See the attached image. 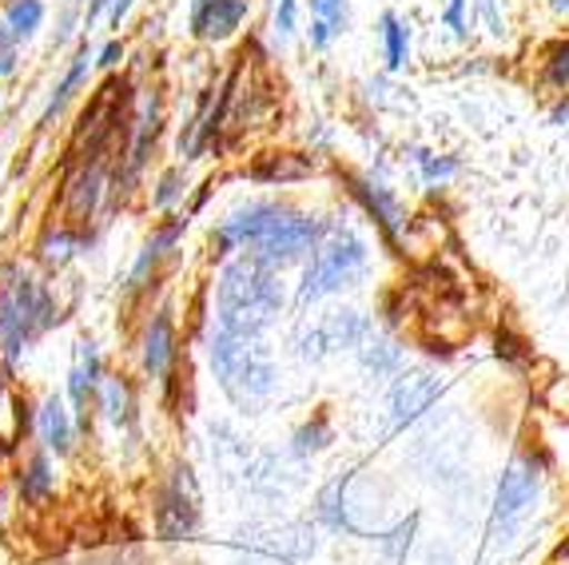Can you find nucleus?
I'll use <instances>...</instances> for the list:
<instances>
[{
    "mask_svg": "<svg viewBox=\"0 0 569 565\" xmlns=\"http://www.w3.org/2000/svg\"><path fill=\"white\" fill-rule=\"evenodd\" d=\"M319 236H323V224L307 211L279 199H251L216 227V255L247 251L283 271L287 264H299L303 255H311Z\"/></svg>",
    "mask_w": 569,
    "mask_h": 565,
    "instance_id": "obj_1",
    "label": "nucleus"
},
{
    "mask_svg": "<svg viewBox=\"0 0 569 565\" xmlns=\"http://www.w3.org/2000/svg\"><path fill=\"white\" fill-rule=\"evenodd\" d=\"M287 303L279 267L263 264L256 255H236L231 264H223L216 279V315L219 327L247 330V335H263L271 323L279 319Z\"/></svg>",
    "mask_w": 569,
    "mask_h": 565,
    "instance_id": "obj_2",
    "label": "nucleus"
},
{
    "mask_svg": "<svg viewBox=\"0 0 569 565\" xmlns=\"http://www.w3.org/2000/svg\"><path fill=\"white\" fill-rule=\"evenodd\" d=\"M57 323L60 307L52 287L24 264L4 267V275H0V358L9 367L20 363L32 350V343L48 335Z\"/></svg>",
    "mask_w": 569,
    "mask_h": 565,
    "instance_id": "obj_3",
    "label": "nucleus"
},
{
    "mask_svg": "<svg viewBox=\"0 0 569 565\" xmlns=\"http://www.w3.org/2000/svg\"><path fill=\"white\" fill-rule=\"evenodd\" d=\"M211 367H216L219 387L228 390L239 406H259L276 390V363L263 347V335L228 330L216 323L211 335Z\"/></svg>",
    "mask_w": 569,
    "mask_h": 565,
    "instance_id": "obj_4",
    "label": "nucleus"
},
{
    "mask_svg": "<svg viewBox=\"0 0 569 565\" xmlns=\"http://www.w3.org/2000/svg\"><path fill=\"white\" fill-rule=\"evenodd\" d=\"M367 264H370L367 239L355 227L347 224L323 227V236H319V244L311 251V264L303 271V282H299V303L327 299V295L355 287L367 275Z\"/></svg>",
    "mask_w": 569,
    "mask_h": 565,
    "instance_id": "obj_5",
    "label": "nucleus"
},
{
    "mask_svg": "<svg viewBox=\"0 0 569 565\" xmlns=\"http://www.w3.org/2000/svg\"><path fill=\"white\" fill-rule=\"evenodd\" d=\"M550 474V454L538 446H526L522 454H513V462L506 466L498 494H493V537H506L522 526V518L533 509V502L541 498Z\"/></svg>",
    "mask_w": 569,
    "mask_h": 565,
    "instance_id": "obj_6",
    "label": "nucleus"
},
{
    "mask_svg": "<svg viewBox=\"0 0 569 565\" xmlns=\"http://www.w3.org/2000/svg\"><path fill=\"white\" fill-rule=\"evenodd\" d=\"M200 529V494H196V478L188 466H176L168 486L160 490V506H156V534L163 542H180Z\"/></svg>",
    "mask_w": 569,
    "mask_h": 565,
    "instance_id": "obj_7",
    "label": "nucleus"
},
{
    "mask_svg": "<svg viewBox=\"0 0 569 565\" xmlns=\"http://www.w3.org/2000/svg\"><path fill=\"white\" fill-rule=\"evenodd\" d=\"M347 188H351V196L362 204V211H367L375 224H379V231L387 236V244H399L402 231H407V208L399 204V196H395V188H387L382 179H370V176H351L347 171Z\"/></svg>",
    "mask_w": 569,
    "mask_h": 565,
    "instance_id": "obj_8",
    "label": "nucleus"
},
{
    "mask_svg": "<svg viewBox=\"0 0 569 565\" xmlns=\"http://www.w3.org/2000/svg\"><path fill=\"white\" fill-rule=\"evenodd\" d=\"M104 358L96 350V343H77V355H72V370H68V395H72V415H77V426L88 430V406L100 398V387H104Z\"/></svg>",
    "mask_w": 569,
    "mask_h": 565,
    "instance_id": "obj_9",
    "label": "nucleus"
},
{
    "mask_svg": "<svg viewBox=\"0 0 569 565\" xmlns=\"http://www.w3.org/2000/svg\"><path fill=\"white\" fill-rule=\"evenodd\" d=\"M140 358H143V375L156 378V383H160L171 363H176V315H171V307H160V311L148 319Z\"/></svg>",
    "mask_w": 569,
    "mask_h": 565,
    "instance_id": "obj_10",
    "label": "nucleus"
},
{
    "mask_svg": "<svg viewBox=\"0 0 569 565\" xmlns=\"http://www.w3.org/2000/svg\"><path fill=\"white\" fill-rule=\"evenodd\" d=\"M243 17L247 0H191V32L200 40H228Z\"/></svg>",
    "mask_w": 569,
    "mask_h": 565,
    "instance_id": "obj_11",
    "label": "nucleus"
},
{
    "mask_svg": "<svg viewBox=\"0 0 569 565\" xmlns=\"http://www.w3.org/2000/svg\"><path fill=\"white\" fill-rule=\"evenodd\" d=\"M188 224H191V216H171L168 224H160L152 231V239L143 244V251L136 255V264H132V271H128V291H140L143 282L152 279V271H156V264H160L163 255L171 251V247L180 244L183 239V231H188Z\"/></svg>",
    "mask_w": 569,
    "mask_h": 565,
    "instance_id": "obj_12",
    "label": "nucleus"
},
{
    "mask_svg": "<svg viewBox=\"0 0 569 565\" xmlns=\"http://www.w3.org/2000/svg\"><path fill=\"white\" fill-rule=\"evenodd\" d=\"M37 434L44 450H52L57 458L72 454V443H77V415L68 410V403L60 395H48L37 410Z\"/></svg>",
    "mask_w": 569,
    "mask_h": 565,
    "instance_id": "obj_13",
    "label": "nucleus"
},
{
    "mask_svg": "<svg viewBox=\"0 0 569 565\" xmlns=\"http://www.w3.org/2000/svg\"><path fill=\"white\" fill-rule=\"evenodd\" d=\"M251 184H267V188H276V184H299V179L315 176V160L311 156H299V151H263L256 156V163L243 171Z\"/></svg>",
    "mask_w": 569,
    "mask_h": 565,
    "instance_id": "obj_14",
    "label": "nucleus"
},
{
    "mask_svg": "<svg viewBox=\"0 0 569 565\" xmlns=\"http://www.w3.org/2000/svg\"><path fill=\"white\" fill-rule=\"evenodd\" d=\"M96 68V52L88 40H80V48L72 52V60H68L64 76H60V85L52 88V96H48V105H44V123H52L60 112L68 108V100L80 92V88L88 85V72Z\"/></svg>",
    "mask_w": 569,
    "mask_h": 565,
    "instance_id": "obj_15",
    "label": "nucleus"
},
{
    "mask_svg": "<svg viewBox=\"0 0 569 565\" xmlns=\"http://www.w3.org/2000/svg\"><path fill=\"white\" fill-rule=\"evenodd\" d=\"M351 29V0H311V48H331V40H339Z\"/></svg>",
    "mask_w": 569,
    "mask_h": 565,
    "instance_id": "obj_16",
    "label": "nucleus"
},
{
    "mask_svg": "<svg viewBox=\"0 0 569 565\" xmlns=\"http://www.w3.org/2000/svg\"><path fill=\"white\" fill-rule=\"evenodd\" d=\"M379 40H382V60L390 72H402L410 65V24L395 9L379 17Z\"/></svg>",
    "mask_w": 569,
    "mask_h": 565,
    "instance_id": "obj_17",
    "label": "nucleus"
},
{
    "mask_svg": "<svg viewBox=\"0 0 569 565\" xmlns=\"http://www.w3.org/2000/svg\"><path fill=\"white\" fill-rule=\"evenodd\" d=\"M96 403H100V410H104V418L116 430H128V426L136 423V395H132V387H128V378L108 375Z\"/></svg>",
    "mask_w": 569,
    "mask_h": 565,
    "instance_id": "obj_18",
    "label": "nucleus"
},
{
    "mask_svg": "<svg viewBox=\"0 0 569 565\" xmlns=\"http://www.w3.org/2000/svg\"><path fill=\"white\" fill-rule=\"evenodd\" d=\"M88 247V239L80 236V231H72V227H48L44 239H40V259H44L48 267H68L72 259H77L80 251Z\"/></svg>",
    "mask_w": 569,
    "mask_h": 565,
    "instance_id": "obj_19",
    "label": "nucleus"
},
{
    "mask_svg": "<svg viewBox=\"0 0 569 565\" xmlns=\"http://www.w3.org/2000/svg\"><path fill=\"white\" fill-rule=\"evenodd\" d=\"M541 85L558 96H569V37H558L541 48Z\"/></svg>",
    "mask_w": 569,
    "mask_h": 565,
    "instance_id": "obj_20",
    "label": "nucleus"
},
{
    "mask_svg": "<svg viewBox=\"0 0 569 565\" xmlns=\"http://www.w3.org/2000/svg\"><path fill=\"white\" fill-rule=\"evenodd\" d=\"M438 395V383L427 375H410L407 383H402L399 390H395V410H399V423H407V418L422 415L430 403H435Z\"/></svg>",
    "mask_w": 569,
    "mask_h": 565,
    "instance_id": "obj_21",
    "label": "nucleus"
},
{
    "mask_svg": "<svg viewBox=\"0 0 569 565\" xmlns=\"http://www.w3.org/2000/svg\"><path fill=\"white\" fill-rule=\"evenodd\" d=\"M20 498L24 502H44L48 494H52V486H57V474H52V462H48V454H32L24 466H20Z\"/></svg>",
    "mask_w": 569,
    "mask_h": 565,
    "instance_id": "obj_22",
    "label": "nucleus"
},
{
    "mask_svg": "<svg viewBox=\"0 0 569 565\" xmlns=\"http://www.w3.org/2000/svg\"><path fill=\"white\" fill-rule=\"evenodd\" d=\"M0 20L9 24L17 40L37 37L40 24H44V0H9L4 12H0Z\"/></svg>",
    "mask_w": 569,
    "mask_h": 565,
    "instance_id": "obj_23",
    "label": "nucleus"
},
{
    "mask_svg": "<svg viewBox=\"0 0 569 565\" xmlns=\"http://www.w3.org/2000/svg\"><path fill=\"white\" fill-rule=\"evenodd\" d=\"M410 160H415L422 184H430V188H442V184H450V179L462 171L458 156H438V151H427V148H415L410 151Z\"/></svg>",
    "mask_w": 569,
    "mask_h": 565,
    "instance_id": "obj_24",
    "label": "nucleus"
},
{
    "mask_svg": "<svg viewBox=\"0 0 569 565\" xmlns=\"http://www.w3.org/2000/svg\"><path fill=\"white\" fill-rule=\"evenodd\" d=\"M335 438V426L327 415H315L311 423L299 426V434H295V454H315V450H323L327 443Z\"/></svg>",
    "mask_w": 569,
    "mask_h": 565,
    "instance_id": "obj_25",
    "label": "nucleus"
},
{
    "mask_svg": "<svg viewBox=\"0 0 569 565\" xmlns=\"http://www.w3.org/2000/svg\"><path fill=\"white\" fill-rule=\"evenodd\" d=\"M362 363H367V370H375V375H387V370H395L399 367V358H402V350L395 347V343H387V339H362Z\"/></svg>",
    "mask_w": 569,
    "mask_h": 565,
    "instance_id": "obj_26",
    "label": "nucleus"
},
{
    "mask_svg": "<svg viewBox=\"0 0 569 565\" xmlns=\"http://www.w3.org/2000/svg\"><path fill=\"white\" fill-rule=\"evenodd\" d=\"M183 191H188V179H183V168H168L160 176V184H156L152 191V208L156 211H168L171 204H180Z\"/></svg>",
    "mask_w": 569,
    "mask_h": 565,
    "instance_id": "obj_27",
    "label": "nucleus"
},
{
    "mask_svg": "<svg viewBox=\"0 0 569 565\" xmlns=\"http://www.w3.org/2000/svg\"><path fill=\"white\" fill-rule=\"evenodd\" d=\"M442 29L455 40H470V0H447L442 4Z\"/></svg>",
    "mask_w": 569,
    "mask_h": 565,
    "instance_id": "obj_28",
    "label": "nucleus"
},
{
    "mask_svg": "<svg viewBox=\"0 0 569 565\" xmlns=\"http://www.w3.org/2000/svg\"><path fill=\"white\" fill-rule=\"evenodd\" d=\"M470 9L478 12V20H482V29L490 32V37L502 40L506 32V17H502V0H470Z\"/></svg>",
    "mask_w": 569,
    "mask_h": 565,
    "instance_id": "obj_29",
    "label": "nucleus"
},
{
    "mask_svg": "<svg viewBox=\"0 0 569 565\" xmlns=\"http://www.w3.org/2000/svg\"><path fill=\"white\" fill-rule=\"evenodd\" d=\"M295 24H299V0H279L276 20H271V32H276L279 44H287L295 37Z\"/></svg>",
    "mask_w": 569,
    "mask_h": 565,
    "instance_id": "obj_30",
    "label": "nucleus"
},
{
    "mask_svg": "<svg viewBox=\"0 0 569 565\" xmlns=\"http://www.w3.org/2000/svg\"><path fill=\"white\" fill-rule=\"evenodd\" d=\"M17 60H20V40L12 37V29L0 20V76L17 72Z\"/></svg>",
    "mask_w": 569,
    "mask_h": 565,
    "instance_id": "obj_31",
    "label": "nucleus"
},
{
    "mask_svg": "<svg viewBox=\"0 0 569 565\" xmlns=\"http://www.w3.org/2000/svg\"><path fill=\"white\" fill-rule=\"evenodd\" d=\"M498 358H506V363H522L526 358V347H522V339H513V335H498Z\"/></svg>",
    "mask_w": 569,
    "mask_h": 565,
    "instance_id": "obj_32",
    "label": "nucleus"
},
{
    "mask_svg": "<svg viewBox=\"0 0 569 565\" xmlns=\"http://www.w3.org/2000/svg\"><path fill=\"white\" fill-rule=\"evenodd\" d=\"M120 60H123V44H120V40H108V44L96 52V65H100V68H116Z\"/></svg>",
    "mask_w": 569,
    "mask_h": 565,
    "instance_id": "obj_33",
    "label": "nucleus"
},
{
    "mask_svg": "<svg viewBox=\"0 0 569 565\" xmlns=\"http://www.w3.org/2000/svg\"><path fill=\"white\" fill-rule=\"evenodd\" d=\"M132 4H136V0H112V12H108V29H120L123 17L132 12Z\"/></svg>",
    "mask_w": 569,
    "mask_h": 565,
    "instance_id": "obj_34",
    "label": "nucleus"
},
{
    "mask_svg": "<svg viewBox=\"0 0 569 565\" xmlns=\"http://www.w3.org/2000/svg\"><path fill=\"white\" fill-rule=\"evenodd\" d=\"M550 123H558V128H569V96H558V105L550 108Z\"/></svg>",
    "mask_w": 569,
    "mask_h": 565,
    "instance_id": "obj_35",
    "label": "nucleus"
},
{
    "mask_svg": "<svg viewBox=\"0 0 569 565\" xmlns=\"http://www.w3.org/2000/svg\"><path fill=\"white\" fill-rule=\"evenodd\" d=\"M546 4H550L558 17H569V0H546Z\"/></svg>",
    "mask_w": 569,
    "mask_h": 565,
    "instance_id": "obj_36",
    "label": "nucleus"
}]
</instances>
